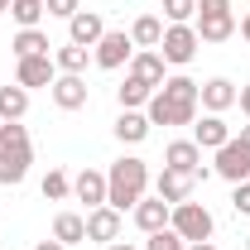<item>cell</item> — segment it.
<instances>
[{"label":"cell","mask_w":250,"mask_h":250,"mask_svg":"<svg viewBox=\"0 0 250 250\" xmlns=\"http://www.w3.org/2000/svg\"><path fill=\"white\" fill-rule=\"evenodd\" d=\"M149 192V164L135 154L116 159L111 168H106V207H116V212H135V202Z\"/></svg>","instance_id":"cell-1"},{"label":"cell","mask_w":250,"mask_h":250,"mask_svg":"<svg viewBox=\"0 0 250 250\" xmlns=\"http://www.w3.org/2000/svg\"><path fill=\"white\" fill-rule=\"evenodd\" d=\"M192 29H197L202 43H226V39L236 34V10H231V0H197Z\"/></svg>","instance_id":"cell-2"},{"label":"cell","mask_w":250,"mask_h":250,"mask_svg":"<svg viewBox=\"0 0 250 250\" xmlns=\"http://www.w3.org/2000/svg\"><path fill=\"white\" fill-rule=\"evenodd\" d=\"M168 226H173V231L183 236L188 246H192V241H212V231H217V221H212V212H207L202 202H192V197L173 207V217H168Z\"/></svg>","instance_id":"cell-3"},{"label":"cell","mask_w":250,"mask_h":250,"mask_svg":"<svg viewBox=\"0 0 250 250\" xmlns=\"http://www.w3.org/2000/svg\"><path fill=\"white\" fill-rule=\"evenodd\" d=\"M197 48H202V39H197V29H192V24H164V39H159L164 62L188 67V62L197 58Z\"/></svg>","instance_id":"cell-4"},{"label":"cell","mask_w":250,"mask_h":250,"mask_svg":"<svg viewBox=\"0 0 250 250\" xmlns=\"http://www.w3.org/2000/svg\"><path fill=\"white\" fill-rule=\"evenodd\" d=\"M212 173H217V178H226V183H246V178H250V145L241 140V135H231V140L217 149Z\"/></svg>","instance_id":"cell-5"},{"label":"cell","mask_w":250,"mask_h":250,"mask_svg":"<svg viewBox=\"0 0 250 250\" xmlns=\"http://www.w3.org/2000/svg\"><path fill=\"white\" fill-rule=\"evenodd\" d=\"M130 58H135V39H130L125 29H106V34H101V43L92 48V62H96V67H106V72L125 67Z\"/></svg>","instance_id":"cell-6"},{"label":"cell","mask_w":250,"mask_h":250,"mask_svg":"<svg viewBox=\"0 0 250 250\" xmlns=\"http://www.w3.org/2000/svg\"><path fill=\"white\" fill-rule=\"evenodd\" d=\"M164 168H178V173H192L197 183H207V178H212V168L202 164V149H197L192 140H173V145L164 149Z\"/></svg>","instance_id":"cell-7"},{"label":"cell","mask_w":250,"mask_h":250,"mask_svg":"<svg viewBox=\"0 0 250 250\" xmlns=\"http://www.w3.org/2000/svg\"><path fill=\"white\" fill-rule=\"evenodd\" d=\"M48 96H53L58 111H82V106L92 101V87H87V77H77V72H58L53 87H48Z\"/></svg>","instance_id":"cell-8"},{"label":"cell","mask_w":250,"mask_h":250,"mask_svg":"<svg viewBox=\"0 0 250 250\" xmlns=\"http://www.w3.org/2000/svg\"><path fill=\"white\" fill-rule=\"evenodd\" d=\"M53 77H58V62H53V53H39V58H20V67H15V82L29 92V87H53Z\"/></svg>","instance_id":"cell-9"},{"label":"cell","mask_w":250,"mask_h":250,"mask_svg":"<svg viewBox=\"0 0 250 250\" xmlns=\"http://www.w3.org/2000/svg\"><path fill=\"white\" fill-rule=\"evenodd\" d=\"M236 92H241V87H236L231 77H207V82L197 87V101H202L212 116H226V111L236 106Z\"/></svg>","instance_id":"cell-10"},{"label":"cell","mask_w":250,"mask_h":250,"mask_svg":"<svg viewBox=\"0 0 250 250\" xmlns=\"http://www.w3.org/2000/svg\"><path fill=\"white\" fill-rule=\"evenodd\" d=\"M145 116H149V125H192V121H197V111H192V106H178V101H168L164 92L149 96Z\"/></svg>","instance_id":"cell-11"},{"label":"cell","mask_w":250,"mask_h":250,"mask_svg":"<svg viewBox=\"0 0 250 250\" xmlns=\"http://www.w3.org/2000/svg\"><path fill=\"white\" fill-rule=\"evenodd\" d=\"M101 34H106V20H101L96 10H77V15L67 20V43L96 48V43H101Z\"/></svg>","instance_id":"cell-12"},{"label":"cell","mask_w":250,"mask_h":250,"mask_svg":"<svg viewBox=\"0 0 250 250\" xmlns=\"http://www.w3.org/2000/svg\"><path fill=\"white\" fill-rule=\"evenodd\" d=\"M168 217H173V207H168L159 192H154V197H140V202H135V226H140L145 236L164 231V226H168Z\"/></svg>","instance_id":"cell-13"},{"label":"cell","mask_w":250,"mask_h":250,"mask_svg":"<svg viewBox=\"0 0 250 250\" xmlns=\"http://www.w3.org/2000/svg\"><path fill=\"white\" fill-rule=\"evenodd\" d=\"M87 241H101V246L121 241V212L116 207H92L87 212Z\"/></svg>","instance_id":"cell-14"},{"label":"cell","mask_w":250,"mask_h":250,"mask_svg":"<svg viewBox=\"0 0 250 250\" xmlns=\"http://www.w3.org/2000/svg\"><path fill=\"white\" fill-rule=\"evenodd\" d=\"M130 77H140L145 87H164V53L159 48H135V58H130Z\"/></svg>","instance_id":"cell-15"},{"label":"cell","mask_w":250,"mask_h":250,"mask_svg":"<svg viewBox=\"0 0 250 250\" xmlns=\"http://www.w3.org/2000/svg\"><path fill=\"white\" fill-rule=\"evenodd\" d=\"M192 183H197L192 173H178V168H164V173L154 178V192L164 197V202H168V207H178V202H188V197H192Z\"/></svg>","instance_id":"cell-16"},{"label":"cell","mask_w":250,"mask_h":250,"mask_svg":"<svg viewBox=\"0 0 250 250\" xmlns=\"http://www.w3.org/2000/svg\"><path fill=\"white\" fill-rule=\"evenodd\" d=\"M226 140H231V125L221 121V116L207 111L202 121H192V145H197V149H221Z\"/></svg>","instance_id":"cell-17"},{"label":"cell","mask_w":250,"mask_h":250,"mask_svg":"<svg viewBox=\"0 0 250 250\" xmlns=\"http://www.w3.org/2000/svg\"><path fill=\"white\" fill-rule=\"evenodd\" d=\"M34 149H0V188H20L29 178Z\"/></svg>","instance_id":"cell-18"},{"label":"cell","mask_w":250,"mask_h":250,"mask_svg":"<svg viewBox=\"0 0 250 250\" xmlns=\"http://www.w3.org/2000/svg\"><path fill=\"white\" fill-rule=\"evenodd\" d=\"M72 197H77V202H87V212H92V207H106V173L82 168V173L72 178Z\"/></svg>","instance_id":"cell-19"},{"label":"cell","mask_w":250,"mask_h":250,"mask_svg":"<svg viewBox=\"0 0 250 250\" xmlns=\"http://www.w3.org/2000/svg\"><path fill=\"white\" fill-rule=\"evenodd\" d=\"M149 130H154V125H149L145 111H121V116H116V140H121V145H140V140H149Z\"/></svg>","instance_id":"cell-20"},{"label":"cell","mask_w":250,"mask_h":250,"mask_svg":"<svg viewBox=\"0 0 250 250\" xmlns=\"http://www.w3.org/2000/svg\"><path fill=\"white\" fill-rule=\"evenodd\" d=\"M53 241H62V246H82V241H87V217L58 212V217H53Z\"/></svg>","instance_id":"cell-21"},{"label":"cell","mask_w":250,"mask_h":250,"mask_svg":"<svg viewBox=\"0 0 250 250\" xmlns=\"http://www.w3.org/2000/svg\"><path fill=\"white\" fill-rule=\"evenodd\" d=\"M24 111H29V92L20 82H5L0 87V121H24Z\"/></svg>","instance_id":"cell-22"},{"label":"cell","mask_w":250,"mask_h":250,"mask_svg":"<svg viewBox=\"0 0 250 250\" xmlns=\"http://www.w3.org/2000/svg\"><path fill=\"white\" fill-rule=\"evenodd\" d=\"M197 87H202V82H192V77L178 72V77H164L159 92L168 96V101H178V106H192V111H197V106H202V101H197Z\"/></svg>","instance_id":"cell-23"},{"label":"cell","mask_w":250,"mask_h":250,"mask_svg":"<svg viewBox=\"0 0 250 250\" xmlns=\"http://www.w3.org/2000/svg\"><path fill=\"white\" fill-rule=\"evenodd\" d=\"M130 39H135V48H159V39H164V20H159V15H140V20L130 24Z\"/></svg>","instance_id":"cell-24"},{"label":"cell","mask_w":250,"mask_h":250,"mask_svg":"<svg viewBox=\"0 0 250 250\" xmlns=\"http://www.w3.org/2000/svg\"><path fill=\"white\" fill-rule=\"evenodd\" d=\"M149 96H154V87H145L140 77H125L121 87H116V101H121V111H140V106H149Z\"/></svg>","instance_id":"cell-25"},{"label":"cell","mask_w":250,"mask_h":250,"mask_svg":"<svg viewBox=\"0 0 250 250\" xmlns=\"http://www.w3.org/2000/svg\"><path fill=\"white\" fill-rule=\"evenodd\" d=\"M10 48H15V58H39V53H48L53 43H48V34H43V29H20Z\"/></svg>","instance_id":"cell-26"},{"label":"cell","mask_w":250,"mask_h":250,"mask_svg":"<svg viewBox=\"0 0 250 250\" xmlns=\"http://www.w3.org/2000/svg\"><path fill=\"white\" fill-rule=\"evenodd\" d=\"M48 15V5L43 0H10V20L20 24V29H39V20Z\"/></svg>","instance_id":"cell-27"},{"label":"cell","mask_w":250,"mask_h":250,"mask_svg":"<svg viewBox=\"0 0 250 250\" xmlns=\"http://www.w3.org/2000/svg\"><path fill=\"white\" fill-rule=\"evenodd\" d=\"M87 58H92V48H82V43H62L58 53H53V62H58V72H87Z\"/></svg>","instance_id":"cell-28"},{"label":"cell","mask_w":250,"mask_h":250,"mask_svg":"<svg viewBox=\"0 0 250 250\" xmlns=\"http://www.w3.org/2000/svg\"><path fill=\"white\" fill-rule=\"evenodd\" d=\"M39 192H43L48 202H62V197L72 192V178H67L62 168H48V173H43V183H39Z\"/></svg>","instance_id":"cell-29"},{"label":"cell","mask_w":250,"mask_h":250,"mask_svg":"<svg viewBox=\"0 0 250 250\" xmlns=\"http://www.w3.org/2000/svg\"><path fill=\"white\" fill-rule=\"evenodd\" d=\"M0 149H29V130L20 121H0Z\"/></svg>","instance_id":"cell-30"},{"label":"cell","mask_w":250,"mask_h":250,"mask_svg":"<svg viewBox=\"0 0 250 250\" xmlns=\"http://www.w3.org/2000/svg\"><path fill=\"white\" fill-rule=\"evenodd\" d=\"M197 15V0H164V20L168 24H192Z\"/></svg>","instance_id":"cell-31"},{"label":"cell","mask_w":250,"mask_h":250,"mask_svg":"<svg viewBox=\"0 0 250 250\" xmlns=\"http://www.w3.org/2000/svg\"><path fill=\"white\" fill-rule=\"evenodd\" d=\"M145 250H188V241L173 231V226H164V231H154V236L145 241Z\"/></svg>","instance_id":"cell-32"},{"label":"cell","mask_w":250,"mask_h":250,"mask_svg":"<svg viewBox=\"0 0 250 250\" xmlns=\"http://www.w3.org/2000/svg\"><path fill=\"white\" fill-rule=\"evenodd\" d=\"M43 5H48V15H53V20H72V15L82 10V0H43Z\"/></svg>","instance_id":"cell-33"},{"label":"cell","mask_w":250,"mask_h":250,"mask_svg":"<svg viewBox=\"0 0 250 250\" xmlns=\"http://www.w3.org/2000/svg\"><path fill=\"white\" fill-rule=\"evenodd\" d=\"M231 207H236V217H250V178H246V183H236V192H231Z\"/></svg>","instance_id":"cell-34"},{"label":"cell","mask_w":250,"mask_h":250,"mask_svg":"<svg viewBox=\"0 0 250 250\" xmlns=\"http://www.w3.org/2000/svg\"><path fill=\"white\" fill-rule=\"evenodd\" d=\"M236 106L246 111V121H250V82H246V87H241V92H236Z\"/></svg>","instance_id":"cell-35"},{"label":"cell","mask_w":250,"mask_h":250,"mask_svg":"<svg viewBox=\"0 0 250 250\" xmlns=\"http://www.w3.org/2000/svg\"><path fill=\"white\" fill-rule=\"evenodd\" d=\"M34 250H67V246H62V241H39Z\"/></svg>","instance_id":"cell-36"},{"label":"cell","mask_w":250,"mask_h":250,"mask_svg":"<svg viewBox=\"0 0 250 250\" xmlns=\"http://www.w3.org/2000/svg\"><path fill=\"white\" fill-rule=\"evenodd\" d=\"M188 250H217V246H212V241H192Z\"/></svg>","instance_id":"cell-37"},{"label":"cell","mask_w":250,"mask_h":250,"mask_svg":"<svg viewBox=\"0 0 250 250\" xmlns=\"http://www.w3.org/2000/svg\"><path fill=\"white\" fill-rule=\"evenodd\" d=\"M241 34H246V43H250V10H246V20H241Z\"/></svg>","instance_id":"cell-38"},{"label":"cell","mask_w":250,"mask_h":250,"mask_svg":"<svg viewBox=\"0 0 250 250\" xmlns=\"http://www.w3.org/2000/svg\"><path fill=\"white\" fill-rule=\"evenodd\" d=\"M106 250H135V246H125V241H111V246H106Z\"/></svg>","instance_id":"cell-39"},{"label":"cell","mask_w":250,"mask_h":250,"mask_svg":"<svg viewBox=\"0 0 250 250\" xmlns=\"http://www.w3.org/2000/svg\"><path fill=\"white\" fill-rule=\"evenodd\" d=\"M241 140H246V145H250V125H241Z\"/></svg>","instance_id":"cell-40"},{"label":"cell","mask_w":250,"mask_h":250,"mask_svg":"<svg viewBox=\"0 0 250 250\" xmlns=\"http://www.w3.org/2000/svg\"><path fill=\"white\" fill-rule=\"evenodd\" d=\"M0 15H10V0H0Z\"/></svg>","instance_id":"cell-41"},{"label":"cell","mask_w":250,"mask_h":250,"mask_svg":"<svg viewBox=\"0 0 250 250\" xmlns=\"http://www.w3.org/2000/svg\"><path fill=\"white\" fill-rule=\"evenodd\" d=\"M246 250H250V236H246Z\"/></svg>","instance_id":"cell-42"}]
</instances>
